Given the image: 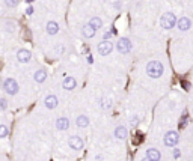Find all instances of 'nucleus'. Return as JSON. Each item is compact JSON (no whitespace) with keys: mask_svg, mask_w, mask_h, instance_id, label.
<instances>
[{"mask_svg":"<svg viewBox=\"0 0 193 161\" xmlns=\"http://www.w3.org/2000/svg\"><path fill=\"white\" fill-rule=\"evenodd\" d=\"M163 65L157 62V60H152V62H149L147 65V74L151 77V78H160L161 75H163Z\"/></svg>","mask_w":193,"mask_h":161,"instance_id":"1","label":"nucleus"},{"mask_svg":"<svg viewBox=\"0 0 193 161\" xmlns=\"http://www.w3.org/2000/svg\"><path fill=\"white\" fill-rule=\"evenodd\" d=\"M160 24H161V27H163L164 30H170L172 27L177 26V17H175L172 12H166V14L161 15Z\"/></svg>","mask_w":193,"mask_h":161,"instance_id":"2","label":"nucleus"},{"mask_svg":"<svg viewBox=\"0 0 193 161\" xmlns=\"http://www.w3.org/2000/svg\"><path fill=\"white\" fill-rule=\"evenodd\" d=\"M18 83L17 80H14L11 77H8L6 80L3 81V91L8 93V95H17L18 93Z\"/></svg>","mask_w":193,"mask_h":161,"instance_id":"3","label":"nucleus"},{"mask_svg":"<svg viewBox=\"0 0 193 161\" xmlns=\"http://www.w3.org/2000/svg\"><path fill=\"white\" fill-rule=\"evenodd\" d=\"M116 48H118V51H119L121 54H127V53L131 51L133 44H131L130 39H127V38H121V39H118V42H116Z\"/></svg>","mask_w":193,"mask_h":161,"instance_id":"4","label":"nucleus"},{"mask_svg":"<svg viewBox=\"0 0 193 161\" xmlns=\"http://www.w3.org/2000/svg\"><path fill=\"white\" fill-rule=\"evenodd\" d=\"M112 50H113V44H112L110 41H107V39L101 41V42L97 45V51H98V54H101V56H107V54H110Z\"/></svg>","mask_w":193,"mask_h":161,"instance_id":"5","label":"nucleus"},{"mask_svg":"<svg viewBox=\"0 0 193 161\" xmlns=\"http://www.w3.org/2000/svg\"><path fill=\"white\" fill-rule=\"evenodd\" d=\"M178 140H180V136H178V133L177 131H169V133H166V136H164V145L166 146H169V148H172V146H175L177 143H178Z\"/></svg>","mask_w":193,"mask_h":161,"instance_id":"6","label":"nucleus"},{"mask_svg":"<svg viewBox=\"0 0 193 161\" xmlns=\"http://www.w3.org/2000/svg\"><path fill=\"white\" fill-rule=\"evenodd\" d=\"M30 59H32V53H30V50H27V48H21V50L17 51V60H18L20 63H27V62H30Z\"/></svg>","mask_w":193,"mask_h":161,"instance_id":"7","label":"nucleus"},{"mask_svg":"<svg viewBox=\"0 0 193 161\" xmlns=\"http://www.w3.org/2000/svg\"><path fill=\"white\" fill-rule=\"evenodd\" d=\"M68 145H69V148H72V149H76V150L83 149V146H85L83 140H81L79 136H71L68 140Z\"/></svg>","mask_w":193,"mask_h":161,"instance_id":"8","label":"nucleus"},{"mask_svg":"<svg viewBox=\"0 0 193 161\" xmlns=\"http://www.w3.org/2000/svg\"><path fill=\"white\" fill-rule=\"evenodd\" d=\"M62 87L65 91H72V89L77 87V81H76L74 77H65L64 81H62Z\"/></svg>","mask_w":193,"mask_h":161,"instance_id":"9","label":"nucleus"},{"mask_svg":"<svg viewBox=\"0 0 193 161\" xmlns=\"http://www.w3.org/2000/svg\"><path fill=\"white\" fill-rule=\"evenodd\" d=\"M44 104H46L47 108L53 110V108H56V107H57V104H59V100H57L56 95H47L46 100H44Z\"/></svg>","mask_w":193,"mask_h":161,"instance_id":"10","label":"nucleus"},{"mask_svg":"<svg viewBox=\"0 0 193 161\" xmlns=\"http://www.w3.org/2000/svg\"><path fill=\"white\" fill-rule=\"evenodd\" d=\"M177 26H178L180 30L186 32V30H189V29L192 27V21H190L187 17H181L180 20H177Z\"/></svg>","mask_w":193,"mask_h":161,"instance_id":"11","label":"nucleus"},{"mask_svg":"<svg viewBox=\"0 0 193 161\" xmlns=\"http://www.w3.org/2000/svg\"><path fill=\"white\" fill-rule=\"evenodd\" d=\"M81 33H83V36L85 38H94L95 36V33H97V29H94L91 24H85L83 26V29H81Z\"/></svg>","mask_w":193,"mask_h":161,"instance_id":"12","label":"nucleus"},{"mask_svg":"<svg viewBox=\"0 0 193 161\" xmlns=\"http://www.w3.org/2000/svg\"><path fill=\"white\" fill-rule=\"evenodd\" d=\"M33 78H35V81H36V83H44V81H46V78H47V71L44 68L35 71Z\"/></svg>","mask_w":193,"mask_h":161,"instance_id":"13","label":"nucleus"},{"mask_svg":"<svg viewBox=\"0 0 193 161\" xmlns=\"http://www.w3.org/2000/svg\"><path fill=\"white\" fill-rule=\"evenodd\" d=\"M56 128L57 129H60V131H65V129H68L69 128V121L67 117H59L56 121Z\"/></svg>","mask_w":193,"mask_h":161,"instance_id":"14","label":"nucleus"},{"mask_svg":"<svg viewBox=\"0 0 193 161\" xmlns=\"http://www.w3.org/2000/svg\"><path fill=\"white\" fill-rule=\"evenodd\" d=\"M46 30L48 35H56L59 32V24L56 21H48L46 26Z\"/></svg>","mask_w":193,"mask_h":161,"instance_id":"15","label":"nucleus"},{"mask_svg":"<svg viewBox=\"0 0 193 161\" xmlns=\"http://www.w3.org/2000/svg\"><path fill=\"white\" fill-rule=\"evenodd\" d=\"M147 158H149L151 161H159L160 160V150L154 149V148L148 149L147 150Z\"/></svg>","mask_w":193,"mask_h":161,"instance_id":"16","label":"nucleus"},{"mask_svg":"<svg viewBox=\"0 0 193 161\" xmlns=\"http://www.w3.org/2000/svg\"><path fill=\"white\" fill-rule=\"evenodd\" d=\"M76 124H77V127H80V128H86L89 125V119H88V116L81 115L76 119Z\"/></svg>","mask_w":193,"mask_h":161,"instance_id":"17","label":"nucleus"},{"mask_svg":"<svg viewBox=\"0 0 193 161\" xmlns=\"http://www.w3.org/2000/svg\"><path fill=\"white\" fill-rule=\"evenodd\" d=\"M100 105H101L103 110H109V108H112V100L107 96H103L100 100Z\"/></svg>","mask_w":193,"mask_h":161,"instance_id":"18","label":"nucleus"},{"mask_svg":"<svg viewBox=\"0 0 193 161\" xmlns=\"http://www.w3.org/2000/svg\"><path fill=\"white\" fill-rule=\"evenodd\" d=\"M115 137L116 138H125L127 137V129H125L124 127H118L116 129H115Z\"/></svg>","mask_w":193,"mask_h":161,"instance_id":"19","label":"nucleus"},{"mask_svg":"<svg viewBox=\"0 0 193 161\" xmlns=\"http://www.w3.org/2000/svg\"><path fill=\"white\" fill-rule=\"evenodd\" d=\"M89 24H91L94 29H97V30L103 27V21H101V18H100V17H94V18H91Z\"/></svg>","mask_w":193,"mask_h":161,"instance_id":"20","label":"nucleus"},{"mask_svg":"<svg viewBox=\"0 0 193 161\" xmlns=\"http://www.w3.org/2000/svg\"><path fill=\"white\" fill-rule=\"evenodd\" d=\"M8 134H9V129L6 125H3V124H0V138H5L8 137Z\"/></svg>","mask_w":193,"mask_h":161,"instance_id":"21","label":"nucleus"},{"mask_svg":"<svg viewBox=\"0 0 193 161\" xmlns=\"http://www.w3.org/2000/svg\"><path fill=\"white\" fill-rule=\"evenodd\" d=\"M20 2H21V0H5V5H6L8 8H17V6L20 5Z\"/></svg>","mask_w":193,"mask_h":161,"instance_id":"22","label":"nucleus"},{"mask_svg":"<svg viewBox=\"0 0 193 161\" xmlns=\"http://www.w3.org/2000/svg\"><path fill=\"white\" fill-rule=\"evenodd\" d=\"M8 108V101L5 98H0V110H6Z\"/></svg>","mask_w":193,"mask_h":161,"instance_id":"23","label":"nucleus"},{"mask_svg":"<svg viewBox=\"0 0 193 161\" xmlns=\"http://www.w3.org/2000/svg\"><path fill=\"white\" fill-rule=\"evenodd\" d=\"M55 50H56L57 54H62V53L65 51V47H64V45H56V48H55Z\"/></svg>","mask_w":193,"mask_h":161,"instance_id":"24","label":"nucleus"},{"mask_svg":"<svg viewBox=\"0 0 193 161\" xmlns=\"http://www.w3.org/2000/svg\"><path fill=\"white\" fill-rule=\"evenodd\" d=\"M186 122H187V115H184V116H182V119L180 121V128L186 127Z\"/></svg>","mask_w":193,"mask_h":161,"instance_id":"25","label":"nucleus"},{"mask_svg":"<svg viewBox=\"0 0 193 161\" xmlns=\"http://www.w3.org/2000/svg\"><path fill=\"white\" fill-rule=\"evenodd\" d=\"M137 122H139V119H137V117H131V121H130V125H131V127H136Z\"/></svg>","mask_w":193,"mask_h":161,"instance_id":"26","label":"nucleus"},{"mask_svg":"<svg viewBox=\"0 0 193 161\" xmlns=\"http://www.w3.org/2000/svg\"><path fill=\"white\" fill-rule=\"evenodd\" d=\"M140 140H142V134H136V138L133 143H140Z\"/></svg>","mask_w":193,"mask_h":161,"instance_id":"27","label":"nucleus"},{"mask_svg":"<svg viewBox=\"0 0 193 161\" xmlns=\"http://www.w3.org/2000/svg\"><path fill=\"white\" fill-rule=\"evenodd\" d=\"M26 14H27V15H32V14H33V8H32V6H27V9H26Z\"/></svg>","mask_w":193,"mask_h":161,"instance_id":"28","label":"nucleus"},{"mask_svg":"<svg viewBox=\"0 0 193 161\" xmlns=\"http://www.w3.org/2000/svg\"><path fill=\"white\" fill-rule=\"evenodd\" d=\"M115 32V30H113ZM113 32H107V33H104V39H107V41H110V36H112V33Z\"/></svg>","mask_w":193,"mask_h":161,"instance_id":"29","label":"nucleus"},{"mask_svg":"<svg viewBox=\"0 0 193 161\" xmlns=\"http://www.w3.org/2000/svg\"><path fill=\"white\" fill-rule=\"evenodd\" d=\"M115 8H116V9H121V8H122V3H121V2H115Z\"/></svg>","mask_w":193,"mask_h":161,"instance_id":"30","label":"nucleus"},{"mask_svg":"<svg viewBox=\"0 0 193 161\" xmlns=\"http://www.w3.org/2000/svg\"><path fill=\"white\" fill-rule=\"evenodd\" d=\"M173 155H175V157H180V150L175 149V150H173Z\"/></svg>","mask_w":193,"mask_h":161,"instance_id":"31","label":"nucleus"},{"mask_svg":"<svg viewBox=\"0 0 193 161\" xmlns=\"http://www.w3.org/2000/svg\"><path fill=\"white\" fill-rule=\"evenodd\" d=\"M142 161H151V160H149V158H143V160H142Z\"/></svg>","mask_w":193,"mask_h":161,"instance_id":"32","label":"nucleus"},{"mask_svg":"<svg viewBox=\"0 0 193 161\" xmlns=\"http://www.w3.org/2000/svg\"><path fill=\"white\" fill-rule=\"evenodd\" d=\"M159 161H160V160H159Z\"/></svg>","mask_w":193,"mask_h":161,"instance_id":"33","label":"nucleus"}]
</instances>
